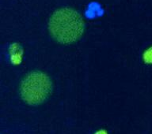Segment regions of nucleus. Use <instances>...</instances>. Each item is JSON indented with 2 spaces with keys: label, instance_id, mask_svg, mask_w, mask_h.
<instances>
[{
  "label": "nucleus",
  "instance_id": "1",
  "mask_svg": "<svg viewBox=\"0 0 152 134\" xmlns=\"http://www.w3.org/2000/svg\"><path fill=\"white\" fill-rule=\"evenodd\" d=\"M48 29L52 37L57 42L68 44L82 37L85 23L81 14L69 7L56 10L50 17Z\"/></svg>",
  "mask_w": 152,
  "mask_h": 134
},
{
  "label": "nucleus",
  "instance_id": "2",
  "mask_svg": "<svg viewBox=\"0 0 152 134\" xmlns=\"http://www.w3.org/2000/svg\"><path fill=\"white\" fill-rule=\"evenodd\" d=\"M52 84L46 73L33 71L24 78L20 85V94L24 101L29 105L42 104L49 96Z\"/></svg>",
  "mask_w": 152,
  "mask_h": 134
},
{
  "label": "nucleus",
  "instance_id": "3",
  "mask_svg": "<svg viewBox=\"0 0 152 134\" xmlns=\"http://www.w3.org/2000/svg\"><path fill=\"white\" fill-rule=\"evenodd\" d=\"M10 59L12 63L19 64L22 59V49L18 43H14L10 46Z\"/></svg>",
  "mask_w": 152,
  "mask_h": 134
},
{
  "label": "nucleus",
  "instance_id": "4",
  "mask_svg": "<svg viewBox=\"0 0 152 134\" xmlns=\"http://www.w3.org/2000/svg\"><path fill=\"white\" fill-rule=\"evenodd\" d=\"M142 60L145 63L152 64V46L145 50L142 54Z\"/></svg>",
  "mask_w": 152,
  "mask_h": 134
},
{
  "label": "nucleus",
  "instance_id": "5",
  "mask_svg": "<svg viewBox=\"0 0 152 134\" xmlns=\"http://www.w3.org/2000/svg\"><path fill=\"white\" fill-rule=\"evenodd\" d=\"M94 134H108L107 131L105 130H97V132L94 133Z\"/></svg>",
  "mask_w": 152,
  "mask_h": 134
}]
</instances>
